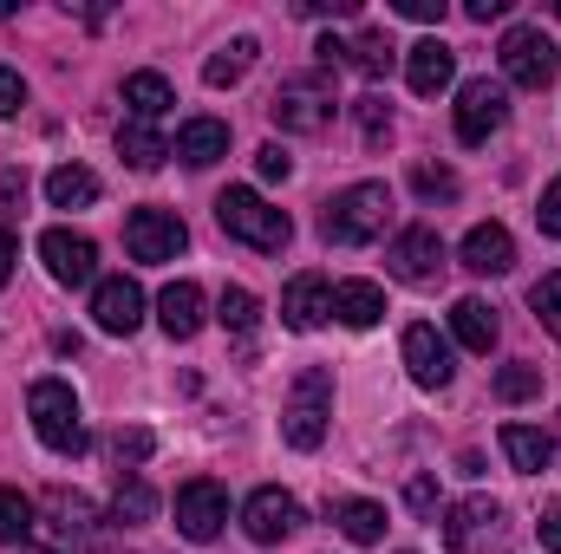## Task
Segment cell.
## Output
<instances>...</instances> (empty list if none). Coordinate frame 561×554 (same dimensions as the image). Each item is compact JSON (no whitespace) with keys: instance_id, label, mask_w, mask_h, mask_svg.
<instances>
[{"instance_id":"6da1fadb","label":"cell","mask_w":561,"mask_h":554,"mask_svg":"<svg viewBox=\"0 0 561 554\" xmlns=\"http://www.w3.org/2000/svg\"><path fill=\"white\" fill-rule=\"evenodd\" d=\"M386 222H392V189H386V183H353V189H340V196L327 203L320 235H327L333 249H366L373 235H386Z\"/></svg>"},{"instance_id":"7a4b0ae2","label":"cell","mask_w":561,"mask_h":554,"mask_svg":"<svg viewBox=\"0 0 561 554\" xmlns=\"http://www.w3.org/2000/svg\"><path fill=\"white\" fill-rule=\"evenodd\" d=\"M216 222H222V235H236V242H249L255 255H280L287 242H294V222L280 216V209H268L255 189H222L216 196Z\"/></svg>"},{"instance_id":"3957f363","label":"cell","mask_w":561,"mask_h":554,"mask_svg":"<svg viewBox=\"0 0 561 554\" xmlns=\"http://www.w3.org/2000/svg\"><path fill=\"white\" fill-rule=\"evenodd\" d=\"M26 417H33V430H39V443L46 450H59V457H85V417H79V399H72V385L66 379H33V392H26Z\"/></svg>"},{"instance_id":"277c9868","label":"cell","mask_w":561,"mask_h":554,"mask_svg":"<svg viewBox=\"0 0 561 554\" xmlns=\"http://www.w3.org/2000/svg\"><path fill=\"white\" fill-rule=\"evenodd\" d=\"M327 405H333V372L307 366V372L294 379L287 412H280V430H287V443H294V450H320V443H327V417H333Z\"/></svg>"},{"instance_id":"5b68a950","label":"cell","mask_w":561,"mask_h":554,"mask_svg":"<svg viewBox=\"0 0 561 554\" xmlns=\"http://www.w3.org/2000/svg\"><path fill=\"white\" fill-rule=\"evenodd\" d=\"M556 72H561V53H556V39H549L542 26H510V33H503V79H510V85L549 92Z\"/></svg>"},{"instance_id":"8992f818","label":"cell","mask_w":561,"mask_h":554,"mask_svg":"<svg viewBox=\"0 0 561 554\" xmlns=\"http://www.w3.org/2000/svg\"><path fill=\"white\" fill-rule=\"evenodd\" d=\"M125 249H131V262L157 268V262H176V255L190 249V229H183V216H170V209H131V216H125Z\"/></svg>"},{"instance_id":"52a82bcc","label":"cell","mask_w":561,"mask_h":554,"mask_svg":"<svg viewBox=\"0 0 561 554\" xmlns=\"http://www.w3.org/2000/svg\"><path fill=\"white\" fill-rule=\"evenodd\" d=\"M222 522H229V489L216 476H190L176 489V535L183 542H216Z\"/></svg>"},{"instance_id":"ba28073f","label":"cell","mask_w":561,"mask_h":554,"mask_svg":"<svg viewBox=\"0 0 561 554\" xmlns=\"http://www.w3.org/2000/svg\"><path fill=\"white\" fill-rule=\"evenodd\" d=\"M510 125V92L496 79H470L457 92V138L463 143H490V131Z\"/></svg>"},{"instance_id":"9c48e42d","label":"cell","mask_w":561,"mask_h":554,"mask_svg":"<svg viewBox=\"0 0 561 554\" xmlns=\"http://www.w3.org/2000/svg\"><path fill=\"white\" fill-rule=\"evenodd\" d=\"M268 118H275L280 131H320L333 118V92L320 79H287L275 99H268Z\"/></svg>"},{"instance_id":"30bf717a","label":"cell","mask_w":561,"mask_h":554,"mask_svg":"<svg viewBox=\"0 0 561 554\" xmlns=\"http://www.w3.org/2000/svg\"><path fill=\"white\" fill-rule=\"evenodd\" d=\"M39 262H46V275L59 280V287H85V280L99 275V249L79 229H46L39 235Z\"/></svg>"},{"instance_id":"8fae6325","label":"cell","mask_w":561,"mask_h":554,"mask_svg":"<svg viewBox=\"0 0 561 554\" xmlns=\"http://www.w3.org/2000/svg\"><path fill=\"white\" fill-rule=\"evenodd\" d=\"M242 529H249V542L275 549V542H287V535L300 529V503H294L287 489H255V496L242 503Z\"/></svg>"},{"instance_id":"7c38bea8","label":"cell","mask_w":561,"mask_h":554,"mask_svg":"<svg viewBox=\"0 0 561 554\" xmlns=\"http://www.w3.org/2000/svg\"><path fill=\"white\" fill-rule=\"evenodd\" d=\"M92 320H99V333H112V339H125V333H138L144 326V287L125 275L99 280V293H92Z\"/></svg>"},{"instance_id":"4fadbf2b","label":"cell","mask_w":561,"mask_h":554,"mask_svg":"<svg viewBox=\"0 0 561 554\" xmlns=\"http://www.w3.org/2000/svg\"><path fill=\"white\" fill-rule=\"evenodd\" d=\"M405 372L419 379L424 392H437V385H450V372H457V359H450V339L437 333V326H405Z\"/></svg>"},{"instance_id":"5bb4252c","label":"cell","mask_w":561,"mask_h":554,"mask_svg":"<svg viewBox=\"0 0 561 554\" xmlns=\"http://www.w3.org/2000/svg\"><path fill=\"white\" fill-rule=\"evenodd\" d=\"M386 262H392V275H399V280H437V275H444V235L419 222V229H405V235L392 242V255H386Z\"/></svg>"},{"instance_id":"9a60e30c","label":"cell","mask_w":561,"mask_h":554,"mask_svg":"<svg viewBox=\"0 0 561 554\" xmlns=\"http://www.w3.org/2000/svg\"><path fill=\"white\" fill-rule=\"evenodd\" d=\"M457 255H463L470 275H510V268H516V235H510L503 222H477Z\"/></svg>"},{"instance_id":"2e32d148","label":"cell","mask_w":561,"mask_h":554,"mask_svg":"<svg viewBox=\"0 0 561 554\" xmlns=\"http://www.w3.org/2000/svg\"><path fill=\"white\" fill-rule=\"evenodd\" d=\"M496 522H503V509L490 503V496H470V503H457L450 509V522H444V542L457 554L483 549V542H496Z\"/></svg>"},{"instance_id":"e0dca14e","label":"cell","mask_w":561,"mask_h":554,"mask_svg":"<svg viewBox=\"0 0 561 554\" xmlns=\"http://www.w3.org/2000/svg\"><path fill=\"white\" fill-rule=\"evenodd\" d=\"M333 313V287L320 275H294L287 280V293H280V320L294 326V333H313L320 320Z\"/></svg>"},{"instance_id":"ac0fdd59","label":"cell","mask_w":561,"mask_h":554,"mask_svg":"<svg viewBox=\"0 0 561 554\" xmlns=\"http://www.w3.org/2000/svg\"><path fill=\"white\" fill-rule=\"evenodd\" d=\"M157 326H163L170 339H196V333H203V287H196V280H170V287L157 293Z\"/></svg>"},{"instance_id":"d6986e66","label":"cell","mask_w":561,"mask_h":554,"mask_svg":"<svg viewBox=\"0 0 561 554\" xmlns=\"http://www.w3.org/2000/svg\"><path fill=\"white\" fill-rule=\"evenodd\" d=\"M405 79H412L419 99H437V92L457 79V53H450L444 39H419V46L405 53Z\"/></svg>"},{"instance_id":"ffe728a7","label":"cell","mask_w":561,"mask_h":554,"mask_svg":"<svg viewBox=\"0 0 561 554\" xmlns=\"http://www.w3.org/2000/svg\"><path fill=\"white\" fill-rule=\"evenodd\" d=\"M190 170H209L216 157H229V125L222 118H190V125H176V143H170Z\"/></svg>"},{"instance_id":"44dd1931","label":"cell","mask_w":561,"mask_h":554,"mask_svg":"<svg viewBox=\"0 0 561 554\" xmlns=\"http://www.w3.org/2000/svg\"><path fill=\"white\" fill-rule=\"evenodd\" d=\"M503 457L523 470V476H542L556 463V437L536 430V424H503Z\"/></svg>"},{"instance_id":"7402d4cb","label":"cell","mask_w":561,"mask_h":554,"mask_svg":"<svg viewBox=\"0 0 561 554\" xmlns=\"http://www.w3.org/2000/svg\"><path fill=\"white\" fill-rule=\"evenodd\" d=\"M333 320H346V326H379V320H386V293H379L373 280H340V287H333Z\"/></svg>"},{"instance_id":"603a6c76","label":"cell","mask_w":561,"mask_h":554,"mask_svg":"<svg viewBox=\"0 0 561 554\" xmlns=\"http://www.w3.org/2000/svg\"><path fill=\"white\" fill-rule=\"evenodd\" d=\"M450 333H457V346H470V353H490V346H496V313H490L477 293H463V300L450 307Z\"/></svg>"},{"instance_id":"cb8c5ba5","label":"cell","mask_w":561,"mask_h":554,"mask_svg":"<svg viewBox=\"0 0 561 554\" xmlns=\"http://www.w3.org/2000/svg\"><path fill=\"white\" fill-rule=\"evenodd\" d=\"M125 105H131V118H138V125H157V118L176 105V92H170V79H163V72H131V79H125Z\"/></svg>"},{"instance_id":"d4e9b609","label":"cell","mask_w":561,"mask_h":554,"mask_svg":"<svg viewBox=\"0 0 561 554\" xmlns=\"http://www.w3.org/2000/svg\"><path fill=\"white\" fill-rule=\"evenodd\" d=\"M46 196H53V209H92L99 203V176L85 163H59L46 176Z\"/></svg>"},{"instance_id":"484cf974","label":"cell","mask_w":561,"mask_h":554,"mask_svg":"<svg viewBox=\"0 0 561 554\" xmlns=\"http://www.w3.org/2000/svg\"><path fill=\"white\" fill-rule=\"evenodd\" d=\"M333 522H340V535L346 542H359V549H373V542H386V509L379 503H333Z\"/></svg>"},{"instance_id":"4316f807","label":"cell","mask_w":561,"mask_h":554,"mask_svg":"<svg viewBox=\"0 0 561 554\" xmlns=\"http://www.w3.org/2000/svg\"><path fill=\"white\" fill-rule=\"evenodd\" d=\"M255 59H262V46H255V39H249V33H242V39H229V46H222V53H216V59H209V66H203V79H209V85H216V92H222V85H242V79H249V66H255Z\"/></svg>"},{"instance_id":"83f0119b","label":"cell","mask_w":561,"mask_h":554,"mask_svg":"<svg viewBox=\"0 0 561 554\" xmlns=\"http://www.w3.org/2000/svg\"><path fill=\"white\" fill-rule=\"evenodd\" d=\"M118 157H125L131 170H157V163L170 157V143L157 138L150 125H138V118H125V125H118Z\"/></svg>"},{"instance_id":"f1b7e54d","label":"cell","mask_w":561,"mask_h":554,"mask_svg":"<svg viewBox=\"0 0 561 554\" xmlns=\"http://www.w3.org/2000/svg\"><path fill=\"white\" fill-rule=\"evenodd\" d=\"M157 516V489L144 483V476H118V496H112V522H150Z\"/></svg>"},{"instance_id":"f546056e","label":"cell","mask_w":561,"mask_h":554,"mask_svg":"<svg viewBox=\"0 0 561 554\" xmlns=\"http://www.w3.org/2000/svg\"><path fill=\"white\" fill-rule=\"evenodd\" d=\"M346 66L359 72V79H386L392 72V39L373 26V33H359V46H346Z\"/></svg>"},{"instance_id":"4dcf8cb0","label":"cell","mask_w":561,"mask_h":554,"mask_svg":"<svg viewBox=\"0 0 561 554\" xmlns=\"http://www.w3.org/2000/svg\"><path fill=\"white\" fill-rule=\"evenodd\" d=\"M216 320H222L229 333H255V320H262V300H255L249 287H222V307H216Z\"/></svg>"},{"instance_id":"1f68e13d","label":"cell","mask_w":561,"mask_h":554,"mask_svg":"<svg viewBox=\"0 0 561 554\" xmlns=\"http://www.w3.org/2000/svg\"><path fill=\"white\" fill-rule=\"evenodd\" d=\"M26 529H33V503L20 489H0V549H20Z\"/></svg>"},{"instance_id":"d6a6232c","label":"cell","mask_w":561,"mask_h":554,"mask_svg":"<svg viewBox=\"0 0 561 554\" xmlns=\"http://www.w3.org/2000/svg\"><path fill=\"white\" fill-rule=\"evenodd\" d=\"M46 509L59 516V522H53L59 535H92V509H85V496H66V489H53V496H46Z\"/></svg>"},{"instance_id":"836d02e7","label":"cell","mask_w":561,"mask_h":554,"mask_svg":"<svg viewBox=\"0 0 561 554\" xmlns=\"http://www.w3.org/2000/svg\"><path fill=\"white\" fill-rule=\"evenodd\" d=\"M412 189H419L424 203H457V170H444V163H419V170H412Z\"/></svg>"},{"instance_id":"e575fe53","label":"cell","mask_w":561,"mask_h":554,"mask_svg":"<svg viewBox=\"0 0 561 554\" xmlns=\"http://www.w3.org/2000/svg\"><path fill=\"white\" fill-rule=\"evenodd\" d=\"M536 392H542V372H536V366H503V372H496V399H503V405H523V399H536Z\"/></svg>"},{"instance_id":"d590c367","label":"cell","mask_w":561,"mask_h":554,"mask_svg":"<svg viewBox=\"0 0 561 554\" xmlns=\"http://www.w3.org/2000/svg\"><path fill=\"white\" fill-rule=\"evenodd\" d=\"M529 307H536V320H542V333H556L561 339V275H542L529 287Z\"/></svg>"},{"instance_id":"8d00e7d4","label":"cell","mask_w":561,"mask_h":554,"mask_svg":"<svg viewBox=\"0 0 561 554\" xmlns=\"http://www.w3.org/2000/svg\"><path fill=\"white\" fill-rule=\"evenodd\" d=\"M359 125H366V138L373 143L392 138V112H386V99H359Z\"/></svg>"},{"instance_id":"74e56055","label":"cell","mask_w":561,"mask_h":554,"mask_svg":"<svg viewBox=\"0 0 561 554\" xmlns=\"http://www.w3.org/2000/svg\"><path fill=\"white\" fill-rule=\"evenodd\" d=\"M112 457H118V463H144V457H150V430H138V424L118 430V437H112Z\"/></svg>"},{"instance_id":"f35d334b","label":"cell","mask_w":561,"mask_h":554,"mask_svg":"<svg viewBox=\"0 0 561 554\" xmlns=\"http://www.w3.org/2000/svg\"><path fill=\"white\" fill-rule=\"evenodd\" d=\"M255 170H262V183H287V170H294V157H287L280 143H262V150H255Z\"/></svg>"},{"instance_id":"ab89813d","label":"cell","mask_w":561,"mask_h":554,"mask_svg":"<svg viewBox=\"0 0 561 554\" xmlns=\"http://www.w3.org/2000/svg\"><path fill=\"white\" fill-rule=\"evenodd\" d=\"M20 105H26V79L13 66H0V118H20Z\"/></svg>"},{"instance_id":"60d3db41","label":"cell","mask_w":561,"mask_h":554,"mask_svg":"<svg viewBox=\"0 0 561 554\" xmlns=\"http://www.w3.org/2000/svg\"><path fill=\"white\" fill-rule=\"evenodd\" d=\"M536 222H542V235H556V242H561V176L542 189V209H536Z\"/></svg>"},{"instance_id":"b9f144b4","label":"cell","mask_w":561,"mask_h":554,"mask_svg":"<svg viewBox=\"0 0 561 554\" xmlns=\"http://www.w3.org/2000/svg\"><path fill=\"white\" fill-rule=\"evenodd\" d=\"M405 503H412L419 516H437V483H431V476H412V483H405Z\"/></svg>"},{"instance_id":"7bdbcfd3","label":"cell","mask_w":561,"mask_h":554,"mask_svg":"<svg viewBox=\"0 0 561 554\" xmlns=\"http://www.w3.org/2000/svg\"><path fill=\"white\" fill-rule=\"evenodd\" d=\"M392 13H405V20L431 26V20H444V0H392Z\"/></svg>"},{"instance_id":"ee69618b","label":"cell","mask_w":561,"mask_h":554,"mask_svg":"<svg viewBox=\"0 0 561 554\" xmlns=\"http://www.w3.org/2000/svg\"><path fill=\"white\" fill-rule=\"evenodd\" d=\"M536 535H542V549L549 554H561V496L542 509V522H536Z\"/></svg>"},{"instance_id":"f6af8a7d","label":"cell","mask_w":561,"mask_h":554,"mask_svg":"<svg viewBox=\"0 0 561 554\" xmlns=\"http://www.w3.org/2000/svg\"><path fill=\"white\" fill-rule=\"evenodd\" d=\"M463 13H470L477 26H490V20H503V13H510V0H463Z\"/></svg>"},{"instance_id":"bcb514c9","label":"cell","mask_w":561,"mask_h":554,"mask_svg":"<svg viewBox=\"0 0 561 554\" xmlns=\"http://www.w3.org/2000/svg\"><path fill=\"white\" fill-rule=\"evenodd\" d=\"M20 203H26V176L7 170V176H0V209H20Z\"/></svg>"},{"instance_id":"7dc6e473","label":"cell","mask_w":561,"mask_h":554,"mask_svg":"<svg viewBox=\"0 0 561 554\" xmlns=\"http://www.w3.org/2000/svg\"><path fill=\"white\" fill-rule=\"evenodd\" d=\"M13 255H20V249H13V235H7V229H0V287H7V280H13Z\"/></svg>"},{"instance_id":"c3c4849f","label":"cell","mask_w":561,"mask_h":554,"mask_svg":"<svg viewBox=\"0 0 561 554\" xmlns=\"http://www.w3.org/2000/svg\"><path fill=\"white\" fill-rule=\"evenodd\" d=\"M20 554H53V549H20Z\"/></svg>"},{"instance_id":"681fc988","label":"cell","mask_w":561,"mask_h":554,"mask_svg":"<svg viewBox=\"0 0 561 554\" xmlns=\"http://www.w3.org/2000/svg\"><path fill=\"white\" fill-rule=\"evenodd\" d=\"M556 20H561V0H556Z\"/></svg>"}]
</instances>
